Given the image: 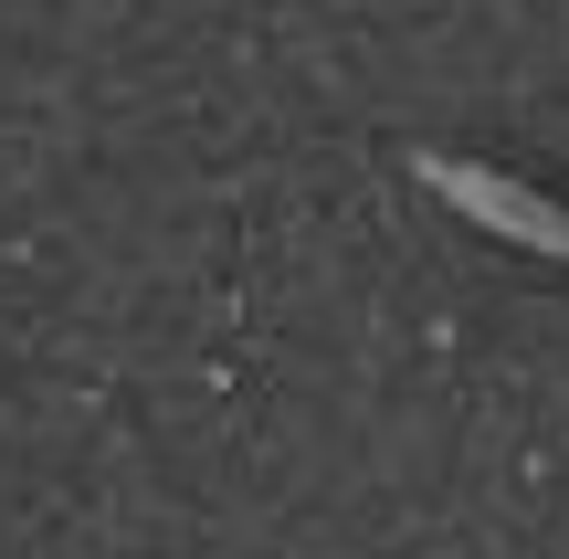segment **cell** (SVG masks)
Wrapping results in <instances>:
<instances>
[{
	"label": "cell",
	"mask_w": 569,
	"mask_h": 559,
	"mask_svg": "<svg viewBox=\"0 0 569 559\" xmlns=\"http://www.w3.org/2000/svg\"><path fill=\"white\" fill-rule=\"evenodd\" d=\"M422 180L443 190L465 222H486V232H507V243L559 253V264H569V211H559V201H538L528 180H496V169H475V159H422Z\"/></svg>",
	"instance_id": "cell-1"
}]
</instances>
